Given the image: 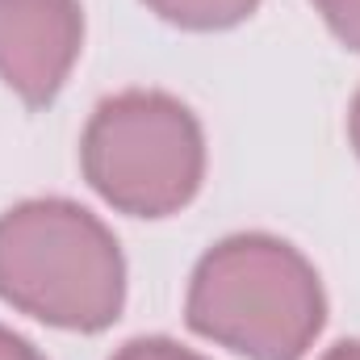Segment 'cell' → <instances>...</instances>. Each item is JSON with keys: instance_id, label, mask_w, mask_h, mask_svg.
<instances>
[{"instance_id": "1", "label": "cell", "mask_w": 360, "mask_h": 360, "mask_svg": "<svg viewBox=\"0 0 360 360\" xmlns=\"http://www.w3.org/2000/svg\"><path fill=\"white\" fill-rule=\"evenodd\" d=\"M184 319L201 340L248 360H302L327 323V293L293 243L243 231L197 260Z\"/></svg>"}, {"instance_id": "2", "label": "cell", "mask_w": 360, "mask_h": 360, "mask_svg": "<svg viewBox=\"0 0 360 360\" xmlns=\"http://www.w3.org/2000/svg\"><path fill=\"white\" fill-rule=\"evenodd\" d=\"M0 302L96 335L126 306V260L113 231L68 197H30L0 214Z\"/></svg>"}, {"instance_id": "3", "label": "cell", "mask_w": 360, "mask_h": 360, "mask_svg": "<svg viewBox=\"0 0 360 360\" xmlns=\"http://www.w3.org/2000/svg\"><path fill=\"white\" fill-rule=\"evenodd\" d=\"M80 168L101 201L130 218H168L205 180V134L193 109L155 89L105 96L80 139Z\"/></svg>"}, {"instance_id": "4", "label": "cell", "mask_w": 360, "mask_h": 360, "mask_svg": "<svg viewBox=\"0 0 360 360\" xmlns=\"http://www.w3.org/2000/svg\"><path fill=\"white\" fill-rule=\"evenodd\" d=\"M84 46L80 0H0V80L30 109L51 105Z\"/></svg>"}, {"instance_id": "5", "label": "cell", "mask_w": 360, "mask_h": 360, "mask_svg": "<svg viewBox=\"0 0 360 360\" xmlns=\"http://www.w3.org/2000/svg\"><path fill=\"white\" fill-rule=\"evenodd\" d=\"M155 17H164L168 25H180V30H231L239 21H248L260 0H143Z\"/></svg>"}, {"instance_id": "6", "label": "cell", "mask_w": 360, "mask_h": 360, "mask_svg": "<svg viewBox=\"0 0 360 360\" xmlns=\"http://www.w3.org/2000/svg\"><path fill=\"white\" fill-rule=\"evenodd\" d=\"M109 360H205V356L176 344V340H168V335H139V340H126Z\"/></svg>"}, {"instance_id": "7", "label": "cell", "mask_w": 360, "mask_h": 360, "mask_svg": "<svg viewBox=\"0 0 360 360\" xmlns=\"http://www.w3.org/2000/svg\"><path fill=\"white\" fill-rule=\"evenodd\" d=\"M314 8L335 34V42H344L348 51H360V0H314Z\"/></svg>"}, {"instance_id": "8", "label": "cell", "mask_w": 360, "mask_h": 360, "mask_svg": "<svg viewBox=\"0 0 360 360\" xmlns=\"http://www.w3.org/2000/svg\"><path fill=\"white\" fill-rule=\"evenodd\" d=\"M0 360H46L25 335H17V331H8V327H0Z\"/></svg>"}, {"instance_id": "9", "label": "cell", "mask_w": 360, "mask_h": 360, "mask_svg": "<svg viewBox=\"0 0 360 360\" xmlns=\"http://www.w3.org/2000/svg\"><path fill=\"white\" fill-rule=\"evenodd\" d=\"M323 360H360V340H344V344L327 348V356Z\"/></svg>"}, {"instance_id": "10", "label": "cell", "mask_w": 360, "mask_h": 360, "mask_svg": "<svg viewBox=\"0 0 360 360\" xmlns=\"http://www.w3.org/2000/svg\"><path fill=\"white\" fill-rule=\"evenodd\" d=\"M348 139H352V147L360 155V92L352 96V109H348Z\"/></svg>"}]
</instances>
